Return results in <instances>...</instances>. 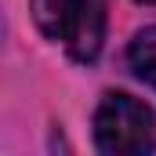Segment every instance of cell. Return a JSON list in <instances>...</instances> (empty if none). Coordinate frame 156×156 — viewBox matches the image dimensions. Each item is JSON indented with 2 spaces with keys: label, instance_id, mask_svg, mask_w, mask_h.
<instances>
[{
  "label": "cell",
  "instance_id": "3957f363",
  "mask_svg": "<svg viewBox=\"0 0 156 156\" xmlns=\"http://www.w3.org/2000/svg\"><path fill=\"white\" fill-rule=\"evenodd\" d=\"M127 62H131L134 76L145 80V83L156 91V26H145L138 37L131 40V47H127Z\"/></svg>",
  "mask_w": 156,
  "mask_h": 156
},
{
  "label": "cell",
  "instance_id": "277c9868",
  "mask_svg": "<svg viewBox=\"0 0 156 156\" xmlns=\"http://www.w3.org/2000/svg\"><path fill=\"white\" fill-rule=\"evenodd\" d=\"M138 4H156V0H138Z\"/></svg>",
  "mask_w": 156,
  "mask_h": 156
},
{
  "label": "cell",
  "instance_id": "6da1fadb",
  "mask_svg": "<svg viewBox=\"0 0 156 156\" xmlns=\"http://www.w3.org/2000/svg\"><path fill=\"white\" fill-rule=\"evenodd\" d=\"M33 22L47 40L66 44L69 58L94 62L105 40V4L102 0H29Z\"/></svg>",
  "mask_w": 156,
  "mask_h": 156
},
{
  "label": "cell",
  "instance_id": "7a4b0ae2",
  "mask_svg": "<svg viewBox=\"0 0 156 156\" xmlns=\"http://www.w3.org/2000/svg\"><path fill=\"white\" fill-rule=\"evenodd\" d=\"M94 145L105 156H142L156 149L153 109L123 91H109L94 109Z\"/></svg>",
  "mask_w": 156,
  "mask_h": 156
}]
</instances>
